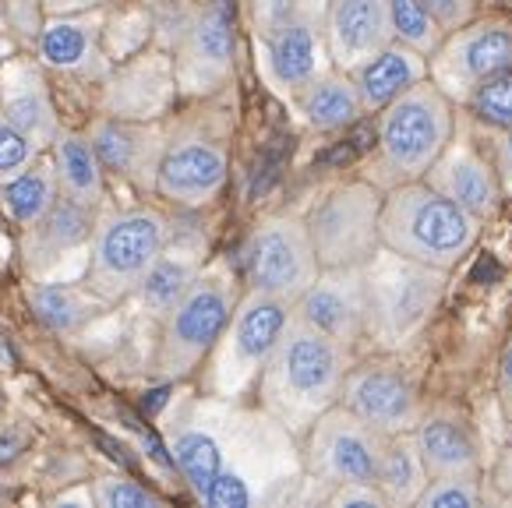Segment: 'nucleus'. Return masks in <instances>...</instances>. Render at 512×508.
<instances>
[{
	"mask_svg": "<svg viewBox=\"0 0 512 508\" xmlns=\"http://www.w3.org/2000/svg\"><path fill=\"white\" fill-rule=\"evenodd\" d=\"M163 438L174 470L209 508L265 505L304 466L297 438L279 420L209 392L177 399L163 413Z\"/></svg>",
	"mask_w": 512,
	"mask_h": 508,
	"instance_id": "obj_1",
	"label": "nucleus"
},
{
	"mask_svg": "<svg viewBox=\"0 0 512 508\" xmlns=\"http://www.w3.org/2000/svg\"><path fill=\"white\" fill-rule=\"evenodd\" d=\"M350 364V346L336 343L290 311L287 329L258 374V403L294 438H301L325 410L339 403Z\"/></svg>",
	"mask_w": 512,
	"mask_h": 508,
	"instance_id": "obj_2",
	"label": "nucleus"
},
{
	"mask_svg": "<svg viewBox=\"0 0 512 508\" xmlns=\"http://www.w3.org/2000/svg\"><path fill=\"white\" fill-rule=\"evenodd\" d=\"M375 117V152L364 166V177L382 191L424 180L456 135V103L431 78L392 99Z\"/></svg>",
	"mask_w": 512,
	"mask_h": 508,
	"instance_id": "obj_3",
	"label": "nucleus"
},
{
	"mask_svg": "<svg viewBox=\"0 0 512 508\" xmlns=\"http://www.w3.org/2000/svg\"><path fill=\"white\" fill-rule=\"evenodd\" d=\"M484 226V219L445 198L428 180L389 187L382 198V247L431 269L452 272L467 262Z\"/></svg>",
	"mask_w": 512,
	"mask_h": 508,
	"instance_id": "obj_4",
	"label": "nucleus"
},
{
	"mask_svg": "<svg viewBox=\"0 0 512 508\" xmlns=\"http://www.w3.org/2000/svg\"><path fill=\"white\" fill-rule=\"evenodd\" d=\"M230 135L234 110L216 99L166 124L156 195L181 209H205L216 202L230 177Z\"/></svg>",
	"mask_w": 512,
	"mask_h": 508,
	"instance_id": "obj_5",
	"label": "nucleus"
},
{
	"mask_svg": "<svg viewBox=\"0 0 512 508\" xmlns=\"http://www.w3.org/2000/svg\"><path fill=\"white\" fill-rule=\"evenodd\" d=\"M445 286H449V272L378 247L375 258L364 265L371 346L382 353L407 350L435 322Z\"/></svg>",
	"mask_w": 512,
	"mask_h": 508,
	"instance_id": "obj_6",
	"label": "nucleus"
},
{
	"mask_svg": "<svg viewBox=\"0 0 512 508\" xmlns=\"http://www.w3.org/2000/svg\"><path fill=\"white\" fill-rule=\"evenodd\" d=\"M241 300V279L226 258L205 262L195 283L163 318V336L156 350V374L166 381H181L195 374L223 336L230 314Z\"/></svg>",
	"mask_w": 512,
	"mask_h": 508,
	"instance_id": "obj_7",
	"label": "nucleus"
},
{
	"mask_svg": "<svg viewBox=\"0 0 512 508\" xmlns=\"http://www.w3.org/2000/svg\"><path fill=\"white\" fill-rule=\"evenodd\" d=\"M174 237V226L159 209L135 205V209L103 212L89 240V272L85 286L106 304L131 297L145 272L152 269L163 247Z\"/></svg>",
	"mask_w": 512,
	"mask_h": 508,
	"instance_id": "obj_8",
	"label": "nucleus"
},
{
	"mask_svg": "<svg viewBox=\"0 0 512 508\" xmlns=\"http://www.w3.org/2000/svg\"><path fill=\"white\" fill-rule=\"evenodd\" d=\"M290 311L294 304L287 300L269 297L262 290H244L223 336L216 339L202 364V392L219 399H241L251 385H258L265 360L272 357L279 336L287 329Z\"/></svg>",
	"mask_w": 512,
	"mask_h": 508,
	"instance_id": "obj_9",
	"label": "nucleus"
},
{
	"mask_svg": "<svg viewBox=\"0 0 512 508\" xmlns=\"http://www.w3.org/2000/svg\"><path fill=\"white\" fill-rule=\"evenodd\" d=\"M382 198L385 191L368 177L336 184L318 198L304 219L322 269L368 265L382 247Z\"/></svg>",
	"mask_w": 512,
	"mask_h": 508,
	"instance_id": "obj_10",
	"label": "nucleus"
},
{
	"mask_svg": "<svg viewBox=\"0 0 512 508\" xmlns=\"http://www.w3.org/2000/svg\"><path fill=\"white\" fill-rule=\"evenodd\" d=\"M241 272L248 290H262L269 297L297 304L301 293L318 279L315 244L308 223L297 216H269L251 230L241 251Z\"/></svg>",
	"mask_w": 512,
	"mask_h": 508,
	"instance_id": "obj_11",
	"label": "nucleus"
},
{
	"mask_svg": "<svg viewBox=\"0 0 512 508\" xmlns=\"http://www.w3.org/2000/svg\"><path fill=\"white\" fill-rule=\"evenodd\" d=\"M237 68V8L234 0H202L184 11L174 46L177 89L188 96H216Z\"/></svg>",
	"mask_w": 512,
	"mask_h": 508,
	"instance_id": "obj_12",
	"label": "nucleus"
},
{
	"mask_svg": "<svg viewBox=\"0 0 512 508\" xmlns=\"http://www.w3.org/2000/svg\"><path fill=\"white\" fill-rule=\"evenodd\" d=\"M339 406H347L354 417H361L378 434H407L421 420V381L400 360V353H382L361 364H350Z\"/></svg>",
	"mask_w": 512,
	"mask_h": 508,
	"instance_id": "obj_13",
	"label": "nucleus"
},
{
	"mask_svg": "<svg viewBox=\"0 0 512 508\" xmlns=\"http://www.w3.org/2000/svg\"><path fill=\"white\" fill-rule=\"evenodd\" d=\"M512 68V18L477 15L463 29L449 32L428 57V78L463 106L477 85Z\"/></svg>",
	"mask_w": 512,
	"mask_h": 508,
	"instance_id": "obj_14",
	"label": "nucleus"
},
{
	"mask_svg": "<svg viewBox=\"0 0 512 508\" xmlns=\"http://www.w3.org/2000/svg\"><path fill=\"white\" fill-rule=\"evenodd\" d=\"M385 434L368 427L347 406L325 410L304 434V470L322 484H375Z\"/></svg>",
	"mask_w": 512,
	"mask_h": 508,
	"instance_id": "obj_15",
	"label": "nucleus"
},
{
	"mask_svg": "<svg viewBox=\"0 0 512 508\" xmlns=\"http://www.w3.org/2000/svg\"><path fill=\"white\" fill-rule=\"evenodd\" d=\"M325 8L322 15L294 0L272 11L269 36H265V60H269V78L272 89L283 96H297L311 78H318L329 64V50H325Z\"/></svg>",
	"mask_w": 512,
	"mask_h": 508,
	"instance_id": "obj_16",
	"label": "nucleus"
},
{
	"mask_svg": "<svg viewBox=\"0 0 512 508\" xmlns=\"http://www.w3.org/2000/svg\"><path fill=\"white\" fill-rule=\"evenodd\" d=\"M89 142L96 149L99 163L110 177L138 187L145 195L156 191L159 163H163L166 127L156 120H135V117H96L89 124Z\"/></svg>",
	"mask_w": 512,
	"mask_h": 508,
	"instance_id": "obj_17",
	"label": "nucleus"
},
{
	"mask_svg": "<svg viewBox=\"0 0 512 508\" xmlns=\"http://www.w3.org/2000/svg\"><path fill=\"white\" fill-rule=\"evenodd\" d=\"M294 314L315 325L318 332L354 350L368 339V293H364V265L350 269H322L318 279L301 293Z\"/></svg>",
	"mask_w": 512,
	"mask_h": 508,
	"instance_id": "obj_18",
	"label": "nucleus"
},
{
	"mask_svg": "<svg viewBox=\"0 0 512 508\" xmlns=\"http://www.w3.org/2000/svg\"><path fill=\"white\" fill-rule=\"evenodd\" d=\"M435 191H442L445 198L452 202H460L463 209H470L477 219L491 223V219L502 212V184H498V173L491 156H484L477 149V142L470 135H460V127H456V135L452 142L445 145V152L435 159L428 173H424Z\"/></svg>",
	"mask_w": 512,
	"mask_h": 508,
	"instance_id": "obj_19",
	"label": "nucleus"
},
{
	"mask_svg": "<svg viewBox=\"0 0 512 508\" xmlns=\"http://www.w3.org/2000/svg\"><path fill=\"white\" fill-rule=\"evenodd\" d=\"M322 29L332 68L354 71L371 53L392 43L389 4L385 0H325Z\"/></svg>",
	"mask_w": 512,
	"mask_h": 508,
	"instance_id": "obj_20",
	"label": "nucleus"
},
{
	"mask_svg": "<svg viewBox=\"0 0 512 508\" xmlns=\"http://www.w3.org/2000/svg\"><path fill=\"white\" fill-rule=\"evenodd\" d=\"M103 22V11H71V15L50 18L36 36L39 64L61 75H106V57L99 50Z\"/></svg>",
	"mask_w": 512,
	"mask_h": 508,
	"instance_id": "obj_21",
	"label": "nucleus"
},
{
	"mask_svg": "<svg viewBox=\"0 0 512 508\" xmlns=\"http://www.w3.org/2000/svg\"><path fill=\"white\" fill-rule=\"evenodd\" d=\"M96 219H99L96 209H85V205L61 195L36 223L25 226L22 254L32 276H43L57 262H64L71 251L89 244L92 230H96Z\"/></svg>",
	"mask_w": 512,
	"mask_h": 508,
	"instance_id": "obj_22",
	"label": "nucleus"
},
{
	"mask_svg": "<svg viewBox=\"0 0 512 508\" xmlns=\"http://www.w3.org/2000/svg\"><path fill=\"white\" fill-rule=\"evenodd\" d=\"M414 438L431 477H442V473H481V441H477L474 427H470V420L460 410H452V406L421 410Z\"/></svg>",
	"mask_w": 512,
	"mask_h": 508,
	"instance_id": "obj_23",
	"label": "nucleus"
},
{
	"mask_svg": "<svg viewBox=\"0 0 512 508\" xmlns=\"http://www.w3.org/2000/svg\"><path fill=\"white\" fill-rule=\"evenodd\" d=\"M0 110L8 113L11 124L22 127L39 149L53 145L61 135L57 106L50 99L43 71L32 60H8L0 68Z\"/></svg>",
	"mask_w": 512,
	"mask_h": 508,
	"instance_id": "obj_24",
	"label": "nucleus"
},
{
	"mask_svg": "<svg viewBox=\"0 0 512 508\" xmlns=\"http://www.w3.org/2000/svg\"><path fill=\"white\" fill-rule=\"evenodd\" d=\"M350 75H354V85L361 92L364 113H378L392 99H400L403 92H410L417 82L428 78V57L417 53L414 46L392 39L378 53H371L364 64H357Z\"/></svg>",
	"mask_w": 512,
	"mask_h": 508,
	"instance_id": "obj_25",
	"label": "nucleus"
},
{
	"mask_svg": "<svg viewBox=\"0 0 512 508\" xmlns=\"http://www.w3.org/2000/svg\"><path fill=\"white\" fill-rule=\"evenodd\" d=\"M202 265H205L202 240L170 237V244L163 247V254L152 262V269L145 272V279L138 283V290L131 293V297L138 300V307H142L145 314H152V318L163 322L166 314H170V307H174L177 300L184 297V290L195 283Z\"/></svg>",
	"mask_w": 512,
	"mask_h": 508,
	"instance_id": "obj_26",
	"label": "nucleus"
},
{
	"mask_svg": "<svg viewBox=\"0 0 512 508\" xmlns=\"http://www.w3.org/2000/svg\"><path fill=\"white\" fill-rule=\"evenodd\" d=\"M294 103L315 131H343V127L357 124L364 117V103L354 85V75L339 68H325L318 78H311L294 96Z\"/></svg>",
	"mask_w": 512,
	"mask_h": 508,
	"instance_id": "obj_27",
	"label": "nucleus"
},
{
	"mask_svg": "<svg viewBox=\"0 0 512 508\" xmlns=\"http://www.w3.org/2000/svg\"><path fill=\"white\" fill-rule=\"evenodd\" d=\"M53 166H57L61 195L85 205V209L99 212L103 195H106V180H103L106 170H103V163H99L96 149H92L89 135L61 131L57 142H53Z\"/></svg>",
	"mask_w": 512,
	"mask_h": 508,
	"instance_id": "obj_28",
	"label": "nucleus"
},
{
	"mask_svg": "<svg viewBox=\"0 0 512 508\" xmlns=\"http://www.w3.org/2000/svg\"><path fill=\"white\" fill-rule=\"evenodd\" d=\"M428 480H431V473H428V466H424L421 449H417L414 431L385 438V449H382L378 473H375V484H378V491H382L385 505H396V508L417 505V498H421Z\"/></svg>",
	"mask_w": 512,
	"mask_h": 508,
	"instance_id": "obj_29",
	"label": "nucleus"
},
{
	"mask_svg": "<svg viewBox=\"0 0 512 508\" xmlns=\"http://www.w3.org/2000/svg\"><path fill=\"white\" fill-rule=\"evenodd\" d=\"M61 198V184H57V166L53 159H36L15 177L0 180V209L8 212L11 223L32 226L53 202Z\"/></svg>",
	"mask_w": 512,
	"mask_h": 508,
	"instance_id": "obj_30",
	"label": "nucleus"
},
{
	"mask_svg": "<svg viewBox=\"0 0 512 508\" xmlns=\"http://www.w3.org/2000/svg\"><path fill=\"white\" fill-rule=\"evenodd\" d=\"M29 307L39 322L53 332H75L89 325L106 307L103 297L89 286H64V283H36L29 290Z\"/></svg>",
	"mask_w": 512,
	"mask_h": 508,
	"instance_id": "obj_31",
	"label": "nucleus"
},
{
	"mask_svg": "<svg viewBox=\"0 0 512 508\" xmlns=\"http://www.w3.org/2000/svg\"><path fill=\"white\" fill-rule=\"evenodd\" d=\"M385 4H389L392 39L414 46L424 57H431L438 50V43L445 39V32L435 25L431 11L424 8V0H385Z\"/></svg>",
	"mask_w": 512,
	"mask_h": 508,
	"instance_id": "obj_32",
	"label": "nucleus"
},
{
	"mask_svg": "<svg viewBox=\"0 0 512 508\" xmlns=\"http://www.w3.org/2000/svg\"><path fill=\"white\" fill-rule=\"evenodd\" d=\"M463 110L481 127H488V131H505V127H512V68L488 78L484 85H477L467 103H463Z\"/></svg>",
	"mask_w": 512,
	"mask_h": 508,
	"instance_id": "obj_33",
	"label": "nucleus"
},
{
	"mask_svg": "<svg viewBox=\"0 0 512 508\" xmlns=\"http://www.w3.org/2000/svg\"><path fill=\"white\" fill-rule=\"evenodd\" d=\"M484 501L481 473H442L424 484L417 505L421 508H477Z\"/></svg>",
	"mask_w": 512,
	"mask_h": 508,
	"instance_id": "obj_34",
	"label": "nucleus"
},
{
	"mask_svg": "<svg viewBox=\"0 0 512 508\" xmlns=\"http://www.w3.org/2000/svg\"><path fill=\"white\" fill-rule=\"evenodd\" d=\"M92 498L96 505L103 508H156L163 505L152 487H145L142 480H131V477H117V473H106L92 484Z\"/></svg>",
	"mask_w": 512,
	"mask_h": 508,
	"instance_id": "obj_35",
	"label": "nucleus"
},
{
	"mask_svg": "<svg viewBox=\"0 0 512 508\" xmlns=\"http://www.w3.org/2000/svg\"><path fill=\"white\" fill-rule=\"evenodd\" d=\"M39 152L43 149L25 135L22 127L11 124L8 113L0 110V180L15 177V173H22L25 166H32L39 159Z\"/></svg>",
	"mask_w": 512,
	"mask_h": 508,
	"instance_id": "obj_36",
	"label": "nucleus"
},
{
	"mask_svg": "<svg viewBox=\"0 0 512 508\" xmlns=\"http://www.w3.org/2000/svg\"><path fill=\"white\" fill-rule=\"evenodd\" d=\"M424 8L431 11L438 29L449 36V32L463 29V25L481 15V0H424Z\"/></svg>",
	"mask_w": 512,
	"mask_h": 508,
	"instance_id": "obj_37",
	"label": "nucleus"
},
{
	"mask_svg": "<svg viewBox=\"0 0 512 508\" xmlns=\"http://www.w3.org/2000/svg\"><path fill=\"white\" fill-rule=\"evenodd\" d=\"M329 505H339V508H354V505H364V508H382L385 498L378 491V484H336L329 494Z\"/></svg>",
	"mask_w": 512,
	"mask_h": 508,
	"instance_id": "obj_38",
	"label": "nucleus"
},
{
	"mask_svg": "<svg viewBox=\"0 0 512 508\" xmlns=\"http://www.w3.org/2000/svg\"><path fill=\"white\" fill-rule=\"evenodd\" d=\"M491 163H495V173H498V184H502V195L512 198V127L505 131H491Z\"/></svg>",
	"mask_w": 512,
	"mask_h": 508,
	"instance_id": "obj_39",
	"label": "nucleus"
},
{
	"mask_svg": "<svg viewBox=\"0 0 512 508\" xmlns=\"http://www.w3.org/2000/svg\"><path fill=\"white\" fill-rule=\"evenodd\" d=\"M498 399H502V410L512 417V336L498 360Z\"/></svg>",
	"mask_w": 512,
	"mask_h": 508,
	"instance_id": "obj_40",
	"label": "nucleus"
},
{
	"mask_svg": "<svg viewBox=\"0 0 512 508\" xmlns=\"http://www.w3.org/2000/svg\"><path fill=\"white\" fill-rule=\"evenodd\" d=\"M22 452V438H18V431H4L0 434V466H8L11 459Z\"/></svg>",
	"mask_w": 512,
	"mask_h": 508,
	"instance_id": "obj_41",
	"label": "nucleus"
},
{
	"mask_svg": "<svg viewBox=\"0 0 512 508\" xmlns=\"http://www.w3.org/2000/svg\"><path fill=\"white\" fill-rule=\"evenodd\" d=\"M46 4H53L57 11H82V8H96L99 0H46Z\"/></svg>",
	"mask_w": 512,
	"mask_h": 508,
	"instance_id": "obj_42",
	"label": "nucleus"
},
{
	"mask_svg": "<svg viewBox=\"0 0 512 508\" xmlns=\"http://www.w3.org/2000/svg\"><path fill=\"white\" fill-rule=\"evenodd\" d=\"M8 46V11H4V0H0V53Z\"/></svg>",
	"mask_w": 512,
	"mask_h": 508,
	"instance_id": "obj_43",
	"label": "nucleus"
},
{
	"mask_svg": "<svg viewBox=\"0 0 512 508\" xmlns=\"http://www.w3.org/2000/svg\"><path fill=\"white\" fill-rule=\"evenodd\" d=\"M145 4H152V8H170V4H181V0H145Z\"/></svg>",
	"mask_w": 512,
	"mask_h": 508,
	"instance_id": "obj_44",
	"label": "nucleus"
},
{
	"mask_svg": "<svg viewBox=\"0 0 512 508\" xmlns=\"http://www.w3.org/2000/svg\"><path fill=\"white\" fill-rule=\"evenodd\" d=\"M498 4H512V0H498Z\"/></svg>",
	"mask_w": 512,
	"mask_h": 508,
	"instance_id": "obj_45",
	"label": "nucleus"
}]
</instances>
